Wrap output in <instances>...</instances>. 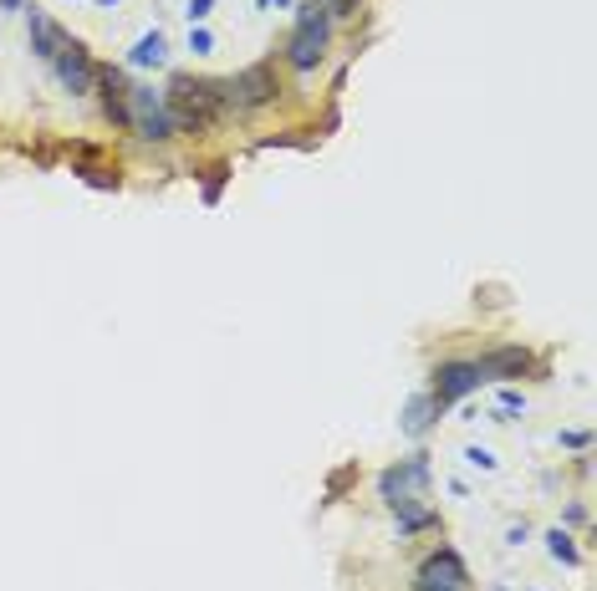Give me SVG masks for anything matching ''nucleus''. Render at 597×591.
Masks as SVG:
<instances>
[{
  "label": "nucleus",
  "instance_id": "f8f14e48",
  "mask_svg": "<svg viewBox=\"0 0 597 591\" xmlns=\"http://www.w3.org/2000/svg\"><path fill=\"white\" fill-rule=\"evenodd\" d=\"M444 413V403L434 398V393H419V398H409V408H404V434L409 438H424L429 428H434V419Z\"/></svg>",
  "mask_w": 597,
  "mask_h": 591
},
{
  "label": "nucleus",
  "instance_id": "0eeeda50",
  "mask_svg": "<svg viewBox=\"0 0 597 591\" xmlns=\"http://www.w3.org/2000/svg\"><path fill=\"white\" fill-rule=\"evenodd\" d=\"M465 587H470V571H465V560H459L450 545H440V551L419 566V581H414V591H465Z\"/></svg>",
  "mask_w": 597,
  "mask_h": 591
},
{
  "label": "nucleus",
  "instance_id": "9b49d317",
  "mask_svg": "<svg viewBox=\"0 0 597 591\" xmlns=\"http://www.w3.org/2000/svg\"><path fill=\"white\" fill-rule=\"evenodd\" d=\"M26 26H31V51L41 57V62H57V51L67 47V31L57 26V21L47 16V11H26Z\"/></svg>",
  "mask_w": 597,
  "mask_h": 591
},
{
  "label": "nucleus",
  "instance_id": "20e7f679",
  "mask_svg": "<svg viewBox=\"0 0 597 591\" xmlns=\"http://www.w3.org/2000/svg\"><path fill=\"white\" fill-rule=\"evenodd\" d=\"M424 484H429V459H424V454H414V459H404L398 469H383V474H378V490H383V499H388L398 515L419 510Z\"/></svg>",
  "mask_w": 597,
  "mask_h": 591
},
{
  "label": "nucleus",
  "instance_id": "7ed1b4c3",
  "mask_svg": "<svg viewBox=\"0 0 597 591\" xmlns=\"http://www.w3.org/2000/svg\"><path fill=\"white\" fill-rule=\"evenodd\" d=\"M276 93H281V82H276V66L271 62H255L245 72H236V77H225V102L236 112L266 108V102H276Z\"/></svg>",
  "mask_w": 597,
  "mask_h": 591
},
{
  "label": "nucleus",
  "instance_id": "a211bd4d",
  "mask_svg": "<svg viewBox=\"0 0 597 591\" xmlns=\"http://www.w3.org/2000/svg\"><path fill=\"white\" fill-rule=\"evenodd\" d=\"M189 51H200V57H205V51H215V36H209L205 26H189Z\"/></svg>",
  "mask_w": 597,
  "mask_h": 591
},
{
  "label": "nucleus",
  "instance_id": "dca6fc26",
  "mask_svg": "<svg viewBox=\"0 0 597 591\" xmlns=\"http://www.w3.org/2000/svg\"><path fill=\"white\" fill-rule=\"evenodd\" d=\"M72 173H82L93 189H118V173L112 169H93V163H87V169H72Z\"/></svg>",
  "mask_w": 597,
  "mask_h": 591
},
{
  "label": "nucleus",
  "instance_id": "a878e982",
  "mask_svg": "<svg viewBox=\"0 0 597 591\" xmlns=\"http://www.w3.org/2000/svg\"><path fill=\"white\" fill-rule=\"evenodd\" d=\"M495 591H501V587H495Z\"/></svg>",
  "mask_w": 597,
  "mask_h": 591
},
{
  "label": "nucleus",
  "instance_id": "5701e85b",
  "mask_svg": "<svg viewBox=\"0 0 597 591\" xmlns=\"http://www.w3.org/2000/svg\"><path fill=\"white\" fill-rule=\"evenodd\" d=\"M0 11H21V0H0Z\"/></svg>",
  "mask_w": 597,
  "mask_h": 591
},
{
  "label": "nucleus",
  "instance_id": "39448f33",
  "mask_svg": "<svg viewBox=\"0 0 597 591\" xmlns=\"http://www.w3.org/2000/svg\"><path fill=\"white\" fill-rule=\"evenodd\" d=\"M133 133L143 143H169L174 138V118L164 108V93L154 87H133Z\"/></svg>",
  "mask_w": 597,
  "mask_h": 591
},
{
  "label": "nucleus",
  "instance_id": "ddd939ff",
  "mask_svg": "<svg viewBox=\"0 0 597 591\" xmlns=\"http://www.w3.org/2000/svg\"><path fill=\"white\" fill-rule=\"evenodd\" d=\"M169 47H164V31H148L138 36V47H133V66H164Z\"/></svg>",
  "mask_w": 597,
  "mask_h": 591
},
{
  "label": "nucleus",
  "instance_id": "9d476101",
  "mask_svg": "<svg viewBox=\"0 0 597 591\" xmlns=\"http://www.w3.org/2000/svg\"><path fill=\"white\" fill-rule=\"evenodd\" d=\"M475 367H480V377H486V383H501V377H526L536 362H531V352H526V347H490Z\"/></svg>",
  "mask_w": 597,
  "mask_h": 591
},
{
  "label": "nucleus",
  "instance_id": "b1692460",
  "mask_svg": "<svg viewBox=\"0 0 597 591\" xmlns=\"http://www.w3.org/2000/svg\"><path fill=\"white\" fill-rule=\"evenodd\" d=\"M97 5H118V0H97Z\"/></svg>",
  "mask_w": 597,
  "mask_h": 591
},
{
  "label": "nucleus",
  "instance_id": "423d86ee",
  "mask_svg": "<svg viewBox=\"0 0 597 591\" xmlns=\"http://www.w3.org/2000/svg\"><path fill=\"white\" fill-rule=\"evenodd\" d=\"M51 72H57V82H62V87H67L72 97L93 93V82H97V62H93V51L82 47V41H72V36H67V47L57 51Z\"/></svg>",
  "mask_w": 597,
  "mask_h": 591
},
{
  "label": "nucleus",
  "instance_id": "aec40b11",
  "mask_svg": "<svg viewBox=\"0 0 597 591\" xmlns=\"http://www.w3.org/2000/svg\"><path fill=\"white\" fill-rule=\"evenodd\" d=\"M465 464H475V469H486L490 474V469H495V454L490 449H465Z\"/></svg>",
  "mask_w": 597,
  "mask_h": 591
},
{
  "label": "nucleus",
  "instance_id": "6e6552de",
  "mask_svg": "<svg viewBox=\"0 0 597 591\" xmlns=\"http://www.w3.org/2000/svg\"><path fill=\"white\" fill-rule=\"evenodd\" d=\"M97 97H102V112H108L112 128H133V87H128L123 66H97Z\"/></svg>",
  "mask_w": 597,
  "mask_h": 591
},
{
  "label": "nucleus",
  "instance_id": "f3484780",
  "mask_svg": "<svg viewBox=\"0 0 597 591\" xmlns=\"http://www.w3.org/2000/svg\"><path fill=\"white\" fill-rule=\"evenodd\" d=\"M511 413H526V398L516 388H501V413L495 419H511Z\"/></svg>",
  "mask_w": 597,
  "mask_h": 591
},
{
  "label": "nucleus",
  "instance_id": "412c9836",
  "mask_svg": "<svg viewBox=\"0 0 597 591\" xmlns=\"http://www.w3.org/2000/svg\"><path fill=\"white\" fill-rule=\"evenodd\" d=\"M209 11H215V0H189V11H184V16H189V26H200V21L209 16Z\"/></svg>",
  "mask_w": 597,
  "mask_h": 591
},
{
  "label": "nucleus",
  "instance_id": "f03ea898",
  "mask_svg": "<svg viewBox=\"0 0 597 591\" xmlns=\"http://www.w3.org/2000/svg\"><path fill=\"white\" fill-rule=\"evenodd\" d=\"M327 41H332V16L312 0V5L297 11V31L286 41V62L297 66V72H316V62L327 57Z\"/></svg>",
  "mask_w": 597,
  "mask_h": 591
},
{
  "label": "nucleus",
  "instance_id": "4468645a",
  "mask_svg": "<svg viewBox=\"0 0 597 591\" xmlns=\"http://www.w3.org/2000/svg\"><path fill=\"white\" fill-rule=\"evenodd\" d=\"M547 551L557 560H566V566H577V560H582V551L572 545V535H566V530H547Z\"/></svg>",
  "mask_w": 597,
  "mask_h": 591
},
{
  "label": "nucleus",
  "instance_id": "2eb2a0df",
  "mask_svg": "<svg viewBox=\"0 0 597 591\" xmlns=\"http://www.w3.org/2000/svg\"><path fill=\"white\" fill-rule=\"evenodd\" d=\"M225 179H230V169H225V163H215V169L205 173V189H200V199H205V204H220V194H225Z\"/></svg>",
  "mask_w": 597,
  "mask_h": 591
},
{
  "label": "nucleus",
  "instance_id": "4be33fe9",
  "mask_svg": "<svg viewBox=\"0 0 597 591\" xmlns=\"http://www.w3.org/2000/svg\"><path fill=\"white\" fill-rule=\"evenodd\" d=\"M562 444H566V449H587V428H566Z\"/></svg>",
  "mask_w": 597,
  "mask_h": 591
},
{
  "label": "nucleus",
  "instance_id": "1a4fd4ad",
  "mask_svg": "<svg viewBox=\"0 0 597 591\" xmlns=\"http://www.w3.org/2000/svg\"><path fill=\"white\" fill-rule=\"evenodd\" d=\"M480 383H486V377H480L475 362H440V367H434V388H429V393L450 408V403H459V398L480 393Z\"/></svg>",
  "mask_w": 597,
  "mask_h": 591
},
{
  "label": "nucleus",
  "instance_id": "393cba45",
  "mask_svg": "<svg viewBox=\"0 0 597 591\" xmlns=\"http://www.w3.org/2000/svg\"><path fill=\"white\" fill-rule=\"evenodd\" d=\"M266 5H271V0H266ZM276 5H286V0H276Z\"/></svg>",
  "mask_w": 597,
  "mask_h": 591
},
{
  "label": "nucleus",
  "instance_id": "f257e3e1",
  "mask_svg": "<svg viewBox=\"0 0 597 591\" xmlns=\"http://www.w3.org/2000/svg\"><path fill=\"white\" fill-rule=\"evenodd\" d=\"M164 108H169V118H174V133H209V128L230 112V102H225V82L179 72V77H169Z\"/></svg>",
  "mask_w": 597,
  "mask_h": 591
},
{
  "label": "nucleus",
  "instance_id": "6ab92c4d",
  "mask_svg": "<svg viewBox=\"0 0 597 591\" xmlns=\"http://www.w3.org/2000/svg\"><path fill=\"white\" fill-rule=\"evenodd\" d=\"M358 5H362V0H322V11H327V16H358Z\"/></svg>",
  "mask_w": 597,
  "mask_h": 591
}]
</instances>
